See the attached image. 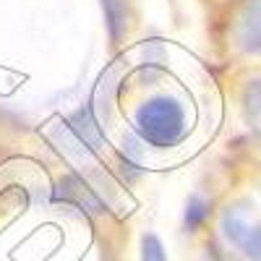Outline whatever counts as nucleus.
<instances>
[{
  "instance_id": "f257e3e1",
  "label": "nucleus",
  "mask_w": 261,
  "mask_h": 261,
  "mask_svg": "<svg viewBox=\"0 0 261 261\" xmlns=\"http://www.w3.org/2000/svg\"><path fill=\"white\" fill-rule=\"evenodd\" d=\"M134 128L141 144H149L154 149H172L188 139V107L175 94H157L139 105Z\"/></svg>"
},
{
  "instance_id": "f03ea898",
  "label": "nucleus",
  "mask_w": 261,
  "mask_h": 261,
  "mask_svg": "<svg viewBox=\"0 0 261 261\" xmlns=\"http://www.w3.org/2000/svg\"><path fill=\"white\" fill-rule=\"evenodd\" d=\"M60 144L71 157H92L94 151H99L105 136H102V125L94 115L92 107H81L73 115H68L60 123Z\"/></svg>"
},
{
  "instance_id": "7ed1b4c3",
  "label": "nucleus",
  "mask_w": 261,
  "mask_h": 261,
  "mask_svg": "<svg viewBox=\"0 0 261 261\" xmlns=\"http://www.w3.org/2000/svg\"><path fill=\"white\" fill-rule=\"evenodd\" d=\"M222 232L241 253L253 261H261V225L251 222L243 209L232 206L222 214Z\"/></svg>"
},
{
  "instance_id": "20e7f679",
  "label": "nucleus",
  "mask_w": 261,
  "mask_h": 261,
  "mask_svg": "<svg viewBox=\"0 0 261 261\" xmlns=\"http://www.w3.org/2000/svg\"><path fill=\"white\" fill-rule=\"evenodd\" d=\"M235 45L243 53H261V0H246L235 18Z\"/></svg>"
},
{
  "instance_id": "39448f33",
  "label": "nucleus",
  "mask_w": 261,
  "mask_h": 261,
  "mask_svg": "<svg viewBox=\"0 0 261 261\" xmlns=\"http://www.w3.org/2000/svg\"><path fill=\"white\" fill-rule=\"evenodd\" d=\"M55 199L73 204L79 209H89V212H105V201L97 193V188L89 186V180H84L81 175H68L63 178L55 188Z\"/></svg>"
},
{
  "instance_id": "423d86ee",
  "label": "nucleus",
  "mask_w": 261,
  "mask_h": 261,
  "mask_svg": "<svg viewBox=\"0 0 261 261\" xmlns=\"http://www.w3.org/2000/svg\"><path fill=\"white\" fill-rule=\"evenodd\" d=\"M105 11V27L107 34L115 42H123L128 34V0H99Z\"/></svg>"
},
{
  "instance_id": "0eeeda50",
  "label": "nucleus",
  "mask_w": 261,
  "mask_h": 261,
  "mask_svg": "<svg viewBox=\"0 0 261 261\" xmlns=\"http://www.w3.org/2000/svg\"><path fill=\"white\" fill-rule=\"evenodd\" d=\"M243 107H246V118L251 130L261 139V79L251 81L246 86V94H243Z\"/></svg>"
},
{
  "instance_id": "6e6552de",
  "label": "nucleus",
  "mask_w": 261,
  "mask_h": 261,
  "mask_svg": "<svg viewBox=\"0 0 261 261\" xmlns=\"http://www.w3.org/2000/svg\"><path fill=\"white\" fill-rule=\"evenodd\" d=\"M209 217V204L204 201V199H199V196H193V199H188V204H186V230L188 232H196L201 225H204V220Z\"/></svg>"
},
{
  "instance_id": "1a4fd4ad",
  "label": "nucleus",
  "mask_w": 261,
  "mask_h": 261,
  "mask_svg": "<svg viewBox=\"0 0 261 261\" xmlns=\"http://www.w3.org/2000/svg\"><path fill=\"white\" fill-rule=\"evenodd\" d=\"M141 261H167L165 246L157 235H144L141 238Z\"/></svg>"
}]
</instances>
